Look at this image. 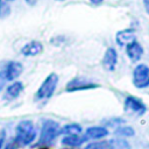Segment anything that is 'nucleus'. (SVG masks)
<instances>
[{"label":"nucleus","instance_id":"obj_15","mask_svg":"<svg viewBox=\"0 0 149 149\" xmlns=\"http://www.w3.org/2000/svg\"><path fill=\"white\" fill-rule=\"evenodd\" d=\"M84 149H114L113 141H97L88 143Z\"/></svg>","mask_w":149,"mask_h":149},{"label":"nucleus","instance_id":"obj_12","mask_svg":"<svg viewBox=\"0 0 149 149\" xmlns=\"http://www.w3.org/2000/svg\"><path fill=\"white\" fill-rule=\"evenodd\" d=\"M134 40H135V31H134V29H130V28L120 30L115 35V42L120 47L127 45L128 43H130Z\"/></svg>","mask_w":149,"mask_h":149},{"label":"nucleus","instance_id":"obj_22","mask_svg":"<svg viewBox=\"0 0 149 149\" xmlns=\"http://www.w3.org/2000/svg\"><path fill=\"white\" fill-rule=\"evenodd\" d=\"M90 2H92V3H94V5H99V3L102 2V0H90Z\"/></svg>","mask_w":149,"mask_h":149},{"label":"nucleus","instance_id":"obj_19","mask_svg":"<svg viewBox=\"0 0 149 149\" xmlns=\"http://www.w3.org/2000/svg\"><path fill=\"white\" fill-rule=\"evenodd\" d=\"M113 141V146H114V149H130L129 144L127 141L125 140H121V139H115V140H112Z\"/></svg>","mask_w":149,"mask_h":149},{"label":"nucleus","instance_id":"obj_9","mask_svg":"<svg viewBox=\"0 0 149 149\" xmlns=\"http://www.w3.org/2000/svg\"><path fill=\"white\" fill-rule=\"evenodd\" d=\"M126 54L132 62H137L143 55V48L136 40H134L126 45Z\"/></svg>","mask_w":149,"mask_h":149},{"label":"nucleus","instance_id":"obj_8","mask_svg":"<svg viewBox=\"0 0 149 149\" xmlns=\"http://www.w3.org/2000/svg\"><path fill=\"white\" fill-rule=\"evenodd\" d=\"M102 66L107 71H113L118 64V52L114 48H107L102 57Z\"/></svg>","mask_w":149,"mask_h":149},{"label":"nucleus","instance_id":"obj_14","mask_svg":"<svg viewBox=\"0 0 149 149\" xmlns=\"http://www.w3.org/2000/svg\"><path fill=\"white\" fill-rule=\"evenodd\" d=\"M85 141L86 140L84 136H80L79 134H72V135H65L64 139L62 140V143L68 147H78Z\"/></svg>","mask_w":149,"mask_h":149},{"label":"nucleus","instance_id":"obj_23","mask_svg":"<svg viewBox=\"0 0 149 149\" xmlns=\"http://www.w3.org/2000/svg\"><path fill=\"white\" fill-rule=\"evenodd\" d=\"M26 2L29 3V5H34V3L36 2V0H26Z\"/></svg>","mask_w":149,"mask_h":149},{"label":"nucleus","instance_id":"obj_4","mask_svg":"<svg viewBox=\"0 0 149 149\" xmlns=\"http://www.w3.org/2000/svg\"><path fill=\"white\" fill-rule=\"evenodd\" d=\"M132 80L136 88L148 87L149 86V66L146 64L136 65L133 70Z\"/></svg>","mask_w":149,"mask_h":149},{"label":"nucleus","instance_id":"obj_11","mask_svg":"<svg viewBox=\"0 0 149 149\" xmlns=\"http://www.w3.org/2000/svg\"><path fill=\"white\" fill-rule=\"evenodd\" d=\"M43 51V45L41 42L38 41H30L29 43L24 44L21 49V52L23 56H27V57H34V56H37L40 55L41 52Z\"/></svg>","mask_w":149,"mask_h":149},{"label":"nucleus","instance_id":"obj_20","mask_svg":"<svg viewBox=\"0 0 149 149\" xmlns=\"http://www.w3.org/2000/svg\"><path fill=\"white\" fill-rule=\"evenodd\" d=\"M143 5H144V9H146L147 14H149V0H144Z\"/></svg>","mask_w":149,"mask_h":149},{"label":"nucleus","instance_id":"obj_13","mask_svg":"<svg viewBox=\"0 0 149 149\" xmlns=\"http://www.w3.org/2000/svg\"><path fill=\"white\" fill-rule=\"evenodd\" d=\"M23 91V85L21 81H14L13 84H10L6 91H5V94H3V99L5 100H14L16 99L21 92Z\"/></svg>","mask_w":149,"mask_h":149},{"label":"nucleus","instance_id":"obj_26","mask_svg":"<svg viewBox=\"0 0 149 149\" xmlns=\"http://www.w3.org/2000/svg\"><path fill=\"white\" fill-rule=\"evenodd\" d=\"M57 1H64V0H57Z\"/></svg>","mask_w":149,"mask_h":149},{"label":"nucleus","instance_id":"obj_17","mask_svg":"<svg viewBox=\"0 0 149 149\" xmlns=\"http://www.w3.org/2000/svg\"><path fill=\"white\" fill-rule=\"evenodd\" d=\"M10 14V6L8 0H0V19H5Z\"/></svg>","mask_w":149,"mask_h":149},{"label":"nucleus","instance_id":"obj_16","mask_svg":"<svg viewBox=\"0 0 149 149\" xmlns=\"http://www.w3.org/2000/svg\"><path fill=\"white\" fill-rule=\"evenodd\" d=\"M81 126L78 123H69L61 128L59 134H65V135H72V134H80L81 133Z\"/></svg>","mask_w":149,"mask_h":149},{"label":"nucleus","instance_id":"obj_18","mask_svg":"<svg viewBox=\"0 0 149 149\" xmlns=\"http://www.w3.org/2000/svg\"><path fill=\"white\" fill-rule=\"evenodd\" d=\"M115 134L119 135V136H125V137H129V136H133L135 134L134 129L132 127H128V126H122V127H119L116 130H115Z\"/></svg>","mask_w":149,"mask_h":149},{"label":"nucleus","instance_id":"obj_5","mask_svg":"<svg viewBox=\"0 0 149 149\" xmlns=\"http://www.w3.org/2000/svg\"><path fill=\"white\" fill-rule=\"evenodd\" d=\"M123 108L127 113H132L135 115H143L147 112V106L136 97L128 95L123 101Z\"/></svg>","mask_w":149,"mask_h":149},{"label":"nucleus","instance_id":"obj_6","mask_svg":"<svg viewBox=\"0 0 149 149\" xmlns=\"http://www.w3.org/2000/svg\"><path fill=\"white\" fill-rule=\"evenodd\" d=\"M99 87V84L90 81L85 78L81 77H76L72 78L65 86L66 92H76V91H84V90H92Z\"/></svg>","mask_w":149,"mask_h":149},{"label":"nucleus","instance_id":"obj_10","mask_svg":"<svg viewBox=\"0 0 149 149\" xmlns=\"http://www.w3.org/2000/svg\"><path fill=\"white\" fill-rule=\"evenodd\" d=\"M108 135V130L105 127L101 126H94V127H88L85 130L84 137L85 140H99V139H104Z\"/></svg>","mask_w":149,"mask_h":149},{"label":"nucleus","instance_id":"obj_1","mask_svg":"<svg viewBox=\"0 0 149 149\" xmlns=\"http://www.w3.org/2000/svg\"><path fill=\"white\" fill-rule=\"evenodd\" d=\"M36 137L35 126L30 120H23L19 122L15 129V137L7 146L6 149H16L19 147H24L30 144Z\"/></svg>","mask_w":149,"mask_h":149},{"label":"nucleus","instance_id":"obj_21","mask_svg":"<svg viewBox=\"0 0 149 149\" xmlns=\"http://www.w3.org/2000/svg\"><path fill=\"white\" fill-rule=\"evenodd\" d=\"M3 139H5V133H1V136H0V149H1L2 143H3Z\"/></svg>","mask_w":149,"mask_h":149},{"label":"nucleus","instance_id":"obj_28","mask_svg":"<svg viewBox=\"0 0 149 149\" xmlns=\"http://www.w3.org/2000/svg\"><path fill=\"white\" fill-rule=\"evenodd\" d=\"M148 149H149V147H148Z\"/></svg>","mask_w":149,"mask_h":149},{"label":"nucleus","instance_id":"obj_27","mask_svg":"<svg viewBox=\"0 0 149 149\" xmlns=\"http://www.w3.org/2000/svg\"><path fill=\"white\" fill-rule=\"evenodd\" d=\"M0 136H1V134H0Z\"/></svg>","mask_w":149,"mask_h":149},{"label":"nucleus","instance_id":"obj_7","mask_svg":"<svg viewBox=\"0 0 149 149\" xmlns=\"http://www.w3.org/2000/svg\"><path fill=\"white\" fill-rule=\"evenodd\" d=\"M23 71V66L20 62L12 61L8 62L2 71V78L6 80H14L16 79Z\"/></svg>","mask_w":149,"mask_h":149},{"label":"nucleus","instance_id":"obj_2","mask_svg":"<svg viewBox=\"0 0 149 149\" xmlns=\"http://www.w3.org/2000/svg\"><path fill=\"white\" fill-rule=\"evenodd\" d=\"M59 125L58 122L54 121V120H45L42 123V128H41V135H40V140L37 142V146H48L50 144L55 137L59 134Z\"/></svg>","mask_w":149,"mask_h":149},{"label":"nucleus","instance_id":"obj_3","mask_svg":"<svg viewBox=\"0 0 149 149\" xmlns=\"http://www.w3.org/2000/svg\"><path fill=\"white\" fill-rule=\"evenodd\" d=\"M58 84V76L56 73H50L41 84L38 90L36 91L35 99L36 100H47L52 97Z\"/></svg>","mask_w":149,"mask_h":149},{"label":"nucleus","instance_id":"obj_25","mask_svg":"<svg viewBox=\"0 0 149 149\" xmlns=\"http://www.w3.org/2000/svg\"><path fill=\"white\" fill-rule=\"evenodd\" d=\"M8 1H9V2H10V1H14V0H8Z\"/></svg>","mask_w":149,"mask_h":149},{"label":"nucleus","instance_id":"obj_24","mask_svg":"<svg viewBox=\"0 0 149 149\" xmlns=\"http://www.w3.org/2000/svg\"><path fill=\"white\" fill-rule=\"evenodd\" d=\"M2 83H3V79L0 77V91H1V88H2Z\"/></svg>","mask_w":149,"mask_h":149}]
</instances>
